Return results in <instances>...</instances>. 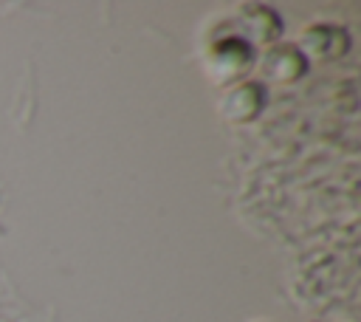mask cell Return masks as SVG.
Instances as JSON below:
<instances>
[{
	"instance_id": "cell-1",
	"label": "cell",
	"mask_w": 361,
	"mask_h": 322,
	"mask_svg": "<svg viewBox=\"0 0 361 322\" xmlns=\"http://www.w3.org/2000/svg\"><path fill=\"white\" fill-rule=\"evenodd\" d=\"M254 59H257L254 45L245 37H240L237 31L226 34V37H214L206 51V68H209L212 79L220 85L245 82L248 71L254 68Z\"/></svg>"
},
{
	"instance_id": "cell-2",
	"label": "cell",
	"mask_w": 361,
	"mask_h": 322,
	"mask_svg": "<svg viewBox=\"0 0 361 322\" xmlns=\"http://www.w3.org/2000/svg\"><path fill=\"white\" fill-rule=\"evenodd\" d=\"M265 99H268L265 82L245 79V82L234 85V88L220 99V116H223L226 121H231V124L254 121V119L262 113Z\"/></svg>"
},
{
	"instance_id": "cell-3",
	"label": "cell",
	"mask_w": 361,
	"mask_h": 322,
	"mask_svg": "<svg viewBox=\"0 0 361 322\" xmlns=\"http://www.w3.org/2000/svg\"><path fill=\"white\" fill-rule=\"evenodd\" d=\"M299 51L310 59H341L353 40H350V31L336 25V23H316V25H307L302 31V40H299Z\"/></svg>"
},
{
	"instance_id": "cell-4",
	"label": "cell",
	"mask_w": 361,
	"mask_h": 322,
	"mask_svg": "<svg viewBox=\"0 0 361 322\" xmlns=\"http://www.w3.org/2000/svg\"><path fill=\"white\" fill-rule=\"evenodd\" d=\"M262 73L274 82H296L307 73L310 68V59L299 51V45H290V42H276L271 45L265 54H262V62H259Z\"/></svg>"
},
{
	"instance_id": "cell-5",
	"label": "cell",
	"mask_w": 361,
	"mask_h": 322,
	"mask_svg": "<svg viewBox=\"0 0 361 322\" xmlns=\"http://www.w3.org/2000/svg\"><path fill=\"white\" fill-rule=\"evenodd\" d=\"M240 25V37H245L251 45L254 42H274L282 34V20L271 6L262 3H245L240 6V14L234 20Z\"/></svg>"
}]
</instances>
